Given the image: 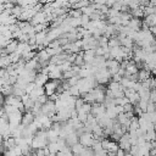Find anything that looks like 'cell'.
<instances>
[{
    "mask_svg": "<svg viewBox=\"0 0 156 156\" xmlns=\"http://www.w3.org/2000/svg\"><path fill=\"white\" fill-rule=\"evenodd\" d=\"M94 140H95V138L91 132H84L79 135V143L85 148H91Z\"/></svg>",
    "mask_w": 156,
    "mask_h": 156,
    "instance_id": "obj_1",
    "label": "cell"
},
{
    "mask_svg": "<svg viewBox=\"0 0 156 156\" xmlns=\"http://www.w3.org/2000/svg\"><path fill=\"white\" fill-rule=\"evenodd\" d=\"M57 87H59V83L56 81H49L44 84V90H45V94L49 95V97H53L56 90H57Z\"/></svg>",
    "mask_w": 156,
    "mask_h": 156,
    "instance_id": "obj_2",
    "label": "cell"
},
{
    "mask_svg": "<svg viewBox=\"0 0 156 156\" xmlns=\"http://www.w3.org/2000/svg\"><path fill=\"white\" fill-rule=\"evenodd\" d=\"M34 113L33 112H27L23 117H22V121H21V123H22V126L23 127H28L29 124H32L33 122H34Z\"/></svg>",
    "mask_w": 156,
    "mask_h": 156,
    "instance_id": "obj_3",
    "label": "cell"
},
{
    "mask_svg": "<svg viewBox=\"0 0 156 156\" xmlns=\"http://www.w3.org/2000/svg\"><path fill=\"white\" fill-rule=\"evenodd\" d=\"M127 26H128V27H129L132 30H135V32H139L140 28H142V26H143V23L140 22V20H138V18L135 17V18H132Z\"/></svg>",
    "mask_w": 156,
    "mask_h": 156,
    "instance_id": "obj_4",
    "label": "cell"
},
{
    "mask_svg": "<svg viewBox=\"0 0 156 156\" xmlns=\"http://www.w3.org/2000/svg\"><path fill=\"white\" fill-rule=\"evenodd\" d=\"M78 138H79V137H78V134H77V133H76V131H75V132L70 133V134L66 137V139H65V140H66V143H67V145H68V146H73L75 144H77V143H78Z\"/></svg>",
    "mask_w": 156,
    "mask_h": 156,
    "instance_id": "obj_5",
    "label": "cell"
},
{
    "mask_svg": "<svg viewBox=\"0 0 156 156\" xmlns=\"http://www.w3.org/2000/svg\"><path fill=\"white\" fill-rule=\"evenodd\" d=\"M48 79H49V76H48V75H45V73H39V75L36 76L34 83H36L38 87H42V85H44V84L48 82Z\"/></svg>",
    "mask_w": 156,
    "mask_h": 156,
    "instance_id": "obj_6",
    "label": "cell"
},
{
    "mask_svg": "<svg viewBox=\"0 0 156 156\" xmlns=\"http://www.w3.org/2000/svg\"><path fill=\"white\" fill-rule=\"evenodd\" d=\"M150 77H151V72L150 71H148L145 68H142V70L138 71V81L140 83L144 82V81H146V79H149Z\"/></svg>",
    "mask_w": 156,
    "mask_h": 156,
    "instance_id": "obj_7",
    "label": "cell"
},
{
    "mask_svg": "<svg viewBox=\"0 0 156 156\" xmlns=\"http://www.w3.org/2000/svg\"><path fill=\"white\" fill-rule=\"evenodd\" d=\"M145 26H148L149 28L152 26H156V14H151V15H146L145 21L143 22Z\"/></svg>",
    "mask_w": 156,
    "mask_h": 156,
    "instance_id": "obj_8",
    "label": "cell"
},
{
    "mask_svg": "<svg viewBox=\"0 0 156 156\" xmlns=\"http://www.w3.org/2000/svg\"><path fill=\"white\" fill-rule=\"evenodd\" d=\"M71 149H72V152H73V155H82V152L84 151V149H85V146H83L81 143H77V144H75L73 146H71Z\"/></svg>",
    "mask_w": 156,
    "mask_h": 156,
    "instance_id": "obj_9",
    "label": "cell"
},
{
    "mask_svg": "<svg viewBox=\"0 0 156 156\" xmlns=\"http://www.w3.org/2000/svg\"><path fill=\"white\" fill-rule=\"evenodd\" d=\"M48 148H49V150H50L51 154H57V152L60 151V148H59L57 142H56V143H49V144H48Z\"/></svg>",
    "mask_w": 156,
    "mask_h": 156,
    "instance_id": "obj_10",
    "label": "cell"
},
{
    "mask_svg": "<svg viewBox=\"0 0 156 156\" xmlns=\"http://www.w3.org/2000/svg\"><path fill=\"white\" fill-rule=\"evenodd\" d=\"M126 152H127V151H124L123 149H118V151H117V156H126Z\"/></svg>",
    "mask_w": 156,
    "mask_h": 156,
    "instance_id": "obj_11",
    "label": "cell"
},
{
    "mask_svg": "<svg viewBox=\"0 0 156 156\" xmlns=\"http://www.w3.org/2000/svg\"><path fill=\"white\" fill-rule=\"evenodd\" d=\"M150 72H151V75H152L154 77H156V66H155V67H152Z\"/></svg>",
    "mask_w": 156,
    "mask_h": 156,
    "instance_id": "obj_12",
    "label": "cell"
},
{
    "mask_svg": "<svg viewBox=\"0 0 156 156\" xmlns=\"http://www.w3.org/2000/svg\"><path fill=\"white\" fill-rule=\"evenodd\" d=\"M126 156H133L131 152H126Z\"/></svg>",
    "mask_w": 156,
    "mask_h": 156,
    "instance_id": "obj_13",
    "label": "cell"
}]
</instances>
